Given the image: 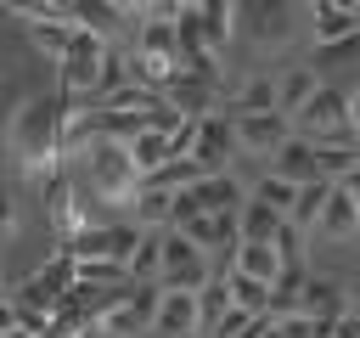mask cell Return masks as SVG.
Masks as SVG:
<instances>
[{"label":"cell","instance_id":"obj_1","mask_svg":"<svg viewBox=\"0 0 360 338\" xmlns=\"http://www.w3.org/2000/svg\"><path fill=\"white\" fill-rule=\"evenodd\" d=\"M6 135H11V158H17V175L22 180H51V175H62L68 169V158H62V96L51 90H28L17 107H11V124H6Z\"/></svg>","mask_w":360,"mask_h":338},{"label":"cell","instance_id":"obj_2","mask_svg":"<svg viewBox=\"0 0 360 338\" xmlns=\"http://www.w3.org/2000/svg\"><path fill=\"white\" fill-rule=\"evenodd\" d=\"M79 180H84V192H90L96 203H107V208H135L141 192H146V175H141L129 141H101V146L79 163Z\"/></svg>","mask_w":360,"mask_h":338},{"label":"cell","instance_id":"obj_3","mask_svg":"<svg viewBox=\"0 0 360 338\" xmlns=\"http://www.w3.org/2000/svg\"><path fill=\"white\" fill-rule=\"evenodd\" d=\"M39 214H45V225L62 237V242H79L84 231H96L101 220H96V197L84 192V180L79 175H51V180H39Z\"/></svg>","mask_w":360,"mask_h":338},{"label":"cell","instance_id":"obj_4","mask_svg":"<svg viewBox=\"0 0 360 338\" xmlns=\"http://www.w3.org/2000/svg\"><path fill=\"white\" fill-rule=\"evenodd\" d=\"M73 287H79V259L56 242V254L45 259V265H34L11 293H6V304H34V310H62L68 299H73Z\"/></svg>","mask_w":360,"mask_h":338},{"label":"cell","instance_id":"obj_5","mask_svg":"<svg viewBox=\"0 0 360 338\" xmlns=\"http://www.w3.org/2000/svg\"><path fill=\"white\" fill-rule=\"evenodd\" d=\"M298 135L304 141H360L354 135V101H349V90H338V84H326L304 113H298Z\"/></svg>","mask_w":360,"mask_h":338},{"label":"cell","instance_id":"obj_6","mask_svg":"<svg viewBox=\"0 0 360 338\" xmlns=\"http://www.w3.org/2000/svg\"><path fill=\"white\" fill-rule=\"evenodd\" d=\"M214 276H219V270L208 265V254H202L191 237H180V231L163 237V276H158L163 293H202Z\"/></svg>","mask_w":360,"mask_h":338},{"label":"cell","instance_id":"obj_7","mask_svg":"<svg viewBox=\"0 0 360 338\" xmlns=\"http://www.w3.org/2000/svg\"><path fill=\"white\" fill-rule=\"evenodd\" d=\"M236 158H242V135H236V118L231 113H214L197 124V146H191V163L214 180V175H236Z\"/></svg>","mask_w":360,"mask_h":338},{"label":"cell","instance_id":"obj_8","mask_svg":"<svg viewBox=\"0 0 360 338\" xmlns=\"http://www.w3.org/2000/svg\"><path fill=\"white\" fill-rule=\"evenodd\" d=\"M141 225H96V231H84L79 242H62L79 265H124L129 270V259H135V248H141Z\"/></svg>","mask_w":360,"mask_h":338},{"label":"cell","instance_id":"obj_9","mask_svg":"<svg viewBox=\"0 0 360 338\" xmlns=\"http://www.w3.org/2000/svg\"><path fill=\"white\" fill-rule=\"evenodd\" d=\"M304 28L315 34V45H343L360 34V0H309L304 6Z\"/></svg>","mask_w":360,"mask_h":338},{"label":"cell","instance_id":"obj_10","mask_svg":"<svg viewBox=\"0 0 360 338\" xmlns=\"http://www.w3.org/2000/svg\"><path fill=\"white\" fill-rule=\"evenodd\" d=\"M236 135H242V158L276 163V152L298 135V124H292L287 113H253V118H236Z\"/></svg>","mask_w":360,"mask_h":338},{"label":"cell","instance_id":"obj_11","mask_svg":"<svg viewBox=\"0 0 360 338\" xmlns=\"http://www.w3.org/2000/svg\"><path fill=\"white\" fill-rule=\"evenodd\" d=\"M298 28H304V11H292V6H281V0H264V6L248 11V34H253V45H264V51H287V45L298 39Z\"/></svg>","mask_w":360,"mask_h":338},{"label":"cell","instance_id":"obj_12","mask_svg":"<svg viewBox=\"0 0 360 338\" xmlns=\"http://www.w3.org/2000/svg\"><path fill=\"white\" fill-rule=\"evenodd\" d=\"M158 287H129V299L101 321L107 338H152V321H158Z\"/></svg>","mask_w":360,"mask_h":338},{"label":"cell","instance_id":"obj_13","mask_svg":"<svg viewBox=\"0 0 360 338\" xmlns=\"http://www.w3.org/2000/svg\"><path fill=\"white\" fill-rule=\"evenodd\" d=\"M163 293V287H158ZM158 338H202V293H163L158 299Z\"/></svg>","mask_w":360,"mask_h":338},{"label":"cell","instance_id":"obj_14","mask_svg":"<svg viewBox=\"0 0 360 338\" xmlns=\"http://www.w3.org/2000/svg\"><path fill=\"white\" fill-rule=\"evenodd\" d=\"M276 84H281V113H287L292 124H298V113L326 90V79L315 73V62H292V68H281V73H276Z\"/></svg>","mask_w":360,"mask_h":338},{"label":"cell","instance_id":"obj_15","mask_svg":"<svg viewBox=\"0 0 360 338\" xmlns=\"http://www.w3.org/2000/svg\"><path fill=\"white\" fill-rule=\"evenodd\" d=\"M253 113H281V84L276 73H248L231 90V118H253Z\"/></svg>","mask_w":360,"mask_h":338},{"label":"cell","instance_id":"obj_16","mask_svg":"<svg viewBox=\"0 0 360 338\" xmlns=\"http://www.w3.org/2000/svg\"><path fill=\"white\" fill-rule=\"evenodd\" d=\"M321 242H354L360 237V203H354V192L349 186H338L332 192V203H326V214H321V231H315Z\"/></svg>","mask_w":360,"mask_h":338},{"label":"cell","instance_id":"obj_17","mask_svg":"<svg viewBox=\"0 0 360 338\" xmlns=\"http://www.w3.org/2000/svg\"><path fill=\"white\" fill-rule=\"evenodd\" d=\"M231 270H242V276H253V282L276 287L287 265H281V254H276L270 242H236V254H231Z\"/></svg>","mask_w":360,"mask_h":338},{"label":"cell","instance_id":"obj_18","mask_svg":"<svg viewBox=\"0 0 360 338\" xmlns=\"http://www.w3.org/2000/svg\"><path fill=\"white\" fill-rule=\"evenodd\" d=\"M202 23H208V39H214V51L225 56V51L236 45V34L248 28V11H242L236 0H208V6H202Z\"/></svg>","mask_w":360,"mask_h":338},{"label":"cell","instance_id":"obj_19","mask_svg":"<svg viewBox=\"0 0 360 338\" xmlns=\"http://www.w3.org/2000/svg\"><path fill=\"white\" fill-rule=\"evenodd\" d=\"M276 175H287V180H298V186H309V180H321V163H315V141H304V135H292L281 152H276V163H270Z\"/></svg>","mask_w":360,"mask_h":338},{"label":"cell","instance_id":"obj_20","mask_svg":"<svg viewBox=\"0 0 360 338\" xmlns=\"http://www.w3.org/2000/svg\"><path fill=\"white\" fill-rule=\"evenodd\" d=\"M315 163H321V180L343 186V180L360 169V141H321V146H315Z\"/></svg>","mask_w":360,"mask_h":338},{"label":"cell","instance_id":"obj_21","mask_svg":"<svg viewBox=\"0 0 360 338\" xmlns=\"http://www.w3.org/2000/svg\"><path fill=\"white\" fill-rule=\"evenodd\" d=\"M281 231H287V214H276L270 203L248 197V208H242V242H270V248H276Z\"/></svg>","mask_w":360,"mask_h":338},{"label":"cell","instance_id":"obj_22","mask_svg":"<svg viewBox=\"0 0 360 338\" xmlns=\"http://www.w3.org/2000/svg\"><path fill=\"white\" fill-rule=\"evenodd\" d=\"M332 180H309L304 192H298V208H292V225L304 231V237H315L321 231V214H326V203H332Z\"/></svg>","mask_w":360,"mask_h":338},{"label":"cell","instance_id":"obj_23","mask_svg":"<svg viewBox=\"0 0 360 338\" xmlns=\"http://www.w3.org/2000/svg\"><path fill=\"white\" fill-rule=\"evenodd\" d=\"M304 293H309V270H281V282L270 287V315L276 321L304 315Z\"/></svg>","mask_w":360,"mask_h":338},{"label":"cell","instance_id":"obj_24","mask_svg":"<svg viewBox=\"0 0 360 338\" xmlns=\"http://www.w3.org/2000/svg\"><path fill=\"white\" fill-rule=\"evenodd\" d=\"M298 192H304V186H298V180H287V175H276V169H264V175L253 180V197H259V203H270V208H276V214H287V220H292V208H298Z\"/></svg>","mask_w":360,"mask_h":338},{"label":"cell","instance_id":"obj_25","mask_svg":"<svg viewBox=\"0 0 360 338\" xmlns=\"http://www.w3.org/2000/svg\"><path fill=\"white\" fill-rule=\"evenodd\" d=\"M163 237H169V231H146V237H141V248H135V259H129L135 287H158V276H163Z\"/></svg>","mask_w":360,"mask_h":338},{"label":"cell","instance_id":"obj_26","mask_svg":"<svg viewBox=\"0 0 360 338\" xmlns=\"http://www.w3.org/2000/svg\"><path fill=\"white\" fill-rule=\"evenodd\" d=\"M231 304L248 310V315H270V287L253 282V276H242V270H231Z\"/></svg>","mask_w":360,"mask_h":338},{"label":"cell","instance_id":"obj_27","mask_svg":"<svg viewBox=\"0 0 360 338\" xmlns=\"http://www.w3.org/2000/svg\"><path fill=\"white\" fill-rule=\"evenodd\" d=\"M338 68H360V34L343 39V45H326V51L315 56V73H338Z\"/></svg>","mask_w":360,"mask_h":338},{"label":"cell","instance_id":"obj_28","mask_svg":"<svg viewBox=\"0 0 360 338\" xmlns=\"http://www.w3.org/2000/svg\"><path fill=\"white\" fill-rule=\"evenodd\" d=\"M276 254H281V265H287V270H309V259H304V231H298L292 220H287V231L276 237Z\"/></svg>","mask_w":360,"mask_h":338},{"label":"cell","instance_id":"obj_29","mask_svg":"<svg viewBox=\"0 0 360 338\" xmlns=\"http://www.w3.org/2000/svg\"><path fill=\"white\" fill-rule=\"evenodd\" d=\"M0 231H6V242H17V231H22V208H17V197H6V214H0Z\"/></svg>","mask_w":360,"mask_h":338},{"label":"cell","instance_id":"obj_30","mask_svg":"<svg viewBox=\"0 0 360 338\" xmlns=\"http://www.w3.org/2000/svg\"><path fill=\"white\" fill-rule=\"evenodd\" d=\"M332 338H360V310H354V315H349V321H343V327H338Z\"/></svg>","mask_w":360,"mask_h":338},{"label":"cell","instance_id":"obj_31","mask_svg":"<svg viewBox=\"0 0 360 338\" xmlns=\"http://www.w3.org/2000/svg\"><path fill=\"white\" fill-rule=\"evenodd\" d=\"M79 338H107V332H101V327H90V332H79Z\"/></svg>","mask_w":360,"mask_h":338}]
</instances>
